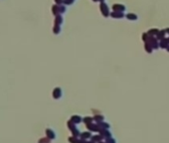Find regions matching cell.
I'll use <instances>...</instances> for the list:
<instances>
[{"label": "cell", "instance_id": "28", "mask_svg": "<svg viewBox=\"0 0 169 143\" xmlns=\"http://www.w3.org/2000/svg\"><path fill=\"white\" fill-rule=\"evenodd\" d=\"M165 31H166V33H167V34H169V28H167V29H165Z\"/></svg>", "mask_w": 169, "mask_h": 143}, {"label": "cell", "instance_id": "2", "mask_svg": "<svg viewBox=\"0 0 169 143\" xmlns=\"http://www.w3.org/2000/svg\"><path fill=\"white\" fill-rule=\"evenodd\" d=\"M86 126H87V128H88L89 131H91V132H95V133H99V132L102 131V129H103V128L98 125V123H97V122H93V123L86 125Z\"/></svg>", "mask_w": 169, "mask_h": 143}, {"label": "cell", "instance_id": "17", "mask_svg": "<svg viewBox=\"0 0 169 143\" xmlns=\"http://www.w3.org/2000/svg\"><path fill=\"white\" fill-rule=\"evenodd\" d=\"M144 49H145V51L148 54L152 53V51H153V48H152V46L150 45L149 42H145L144 43Z\"/></svg>", "mask_w": 169, "mask_h": 143}, {"label": "cell", "instance_id": "16", "mask_svg": "<svg viewBox=\"0 0 169 143\" xmlns=\"http://www.w3.org/2000/svg\"><path fill=\"white\" fill-rule=\"evenodd\" d=\"M166 34H167V33H166L165 30H161V31L158 32V34H157V36H156V38H157L159 41H161V40L165 39V35H166Z\"/></svg>", "mask_w": 169, "mask_h": 143}, {"label": "cell", "instance_id": "11", "mask_svg": "<svg viewBox=\"0 0 169 143\" xmlns=\"http://www.w3.org/2000/svg\"><path fill=\"white\" fill-rule=\"evenodd\" d=\"M91 140H93L94 142H96V143H98V142H100V141L104 140V137H103L99 133H97L96 135H93V136H92Z\"/></svg>", "mask_w": 169, "mask_h": 143}, {"label": "cell", "instance_id": "30", "mask_svg": "<svg viewBox=\"0 0 169 143\" xmlns=\"http://www.w3.org/2000/svg\"><path fill=\"white\" fill-rule=\"evenodd\" d=\"M99 2H105V0H98Z\"/></svg>", "mask_w": 169, "mask_h": 143}, {"label": "cell", "instance_id": "10", "mask_svg": "<svg viewBox=\"0 0 169 143\" xmlns=\"http://www.w3.org/2000/svg\"><path fill=\"white\" fill-rule=\"evenodd\" d=\"M92 136H93V132H91V131H84V132H82L81 133V138L82 139H87V140H89L91 138H92Z\"/></svg>", "mask_w": 169, "mask_h": 143}, {"label": "cell", "instance_id": "6", "mask_svg": "<svg viewBox=\"0 0 169 143\" xmlns=\"http://www.w3.org/2000/svg\"><path fill=\"white\" fill-rule=\"evenodd\" d=\"M110 17L112 18H116V19H121V18H123L125 16V14H123V12H119V11H112V12H110V15H109Z\"/></svg>", "mask_w": 169, "mask_h": 143}, {"label": "cell", "instance_id": "29", "mask_svg": "<svg viewBox=\"0 0 169 143\" xmlns=\"http://www.w3.org/2000/svg\"><path fill=\"white\" fill-rule=\"evenodd\" d=\"M98 143H107V142H106L105 140H103V141H100V142H98Z\"/></svg>", "mask_w": 169, "mask_h": 143}, {"label": "cell", "instance_id": "24", "mask_svg": "<svg viewBox=\"0 0 169 143\" xmlns=\"http://www.w3.org/2000/svg\"><path fill=\"white\" fill-rule=\"evenodd\" d=\"M105 141L107 143H116V140L111 136V137H109V138H107V139H105Z\"/></svg>", "mask_w": 169, "mask_h": 143}, {"label": "cell", "instance_id": "4", "mask_svg": "<svg viewBox=\"0 0 169 143\" xmlns=\"http://www.w3.org/2000/svg\"><path fill=\"white\" fill-rule=\"evenodd\" d=\"M63 96V91L62 89H61V88H55L53 90V98H55V99H60V98H62Z\"/></svg>", "mask_w": 169, "mask_h": 143}, {"label": "cell", "instance_id": "12", "mask_svg": "<svg viewBox=\"0 0 169 143\" xmlns=\"http://www.w3.org/2000/svg\"><path fill=\"white\" fill-rule=\"evenodd\" d=\"M83 122H84L86 125L91 124V123L95 122V120H94V116H85V117H83Z\"/></svg>", "mask_w": 169, "mask_h": 143}, {"label": "cell", "instance_id": "18", "mask_svg": "<svg viewBox=\"0 0 169 143\" xmlns=\"http://www.w3.org/2000/svg\"><path fill=\"white\" fill-rule=\"evenodd\" d=\"M68 141L70 143H80V137H76L72 135L68 138Z\"/></svg>", "mask_w": 169, "mask_h": 143}, {"label": "cell", "instance_id": "15", "mask_svg": "<svg viewBox=\"0 0 169 143\" xmlns=\"http://www.w3.org/2000/svg\"><path fill=\"white\" fill-rule=\"evenodd\" d=\"M159 31H160V30H158V29H156V28H153V29H149V30L147 31V33H148V35L150 36V37H154V36H157Z\"/></svg>", "mask_w": 169, "mask_h": 143}, {"label": "cell", "instance_id": "14", "mask_svg": "<svg viewBox=\"0 0 169 143\" xmlns=\"http://www.w3.org/2000/svg\"><path fill=\"white\" fill-rule=\"evenodd\" d=\"M125 17L127 18L128 20H130V21H136L138 19V16L136 14H134V13H127L125 15Z\"/></svg>", "mask_w": 169, "mask_h": 143}, {"label": "cell", "instance_id": "19", "mask_svg": "<svg viewBox=\"0 0 169 143\" xmlns=\"http://www.w3.org/2000/svg\"><path fill=\"white\" fill-rule=\"evenodd\" d=\"M98 125H99L103 129H109V128H110V124L107 123V122H106V121H102V122H99Z\"/></svg>", "mask_w": 169, "mask_h": 143}, {"label": "cell", "instance_id": "9", "mask_svg": "<svg viewBox=\"0 0 169 143\" xmlns=\"http://www.w3.org/2000/svg\"><path fill=\"white\" fill-rule=\"evenodd\" d=\"M99 134L104 137V140L112 136V134H111V132L109 131V129H102V131L99 132Z\"/></svg>", "mask_w": 169, "mask_h": 143}, {"label": "cell", "instance_id": "5", "mask_svg": "<svg viewBox=\"0 0 169 143\" xmlns=\"http://www.w3.org/2000/svg\"><path fill=\"white\" fill-rule=\"evenodd\" d=\"M112 10L114 11H119V12H125V5L123 4H119V3H116V4H114L112 5Z\"/></svg>", "mask_w": 169, "mask_h": 143}, {"label": "cell", "instance_id": "21", "mask_svg": "<svg viewBox=\"0 0 169 143\" xmlns=\"http://www.w3.org/2000/svg\"><path fill=\"white\" fill-rule=\"evenodd\" d=\"M53 31L55 34H59L61 32V25H55L53 28Z\"/></svg>", "mask_w": 169, "mask_h": 143}, {"label": "cell", "instance_id": "1", "mask_svg": "<svg viewBox=\"0 0 169 143\" xmlns=\"http://www.w3.org/2000/svg\"><path fill=\"white\" fill-rule=\"evenodd\" d=\"M67 126H68L69 130L71 131V133H72V135H73V136H76V137H80V138H81V132H80V130H79V128L77 127V124L73 123L71 120H69V121L67 122Z\"/></svg>", "mask_w": 169, "mask_h": 143}, {"label": "cell", "instance_id": "27", "mask_svg": "<svg viewBox=\"0 0 169 143\" xmlns=\"http://www.w3.org/2000/svg\"><path fill=\"white\" fill-rule=\"evenodd\" d=\"M55 2L57 3V5H61L62 3H64V0H55Z\"/></svg>", "mask_w": 169, "mask_h": 143}, {"label": "cell", "instance_id": "7", "mask_svg": "<svg viewBox=\"0 0 169 143\" xmlns=\"http://www.w3.org/2000/svg\"><path fill=\"white\" fill-rule=\"evenodd\" d=\"M70 120H71L73 123H75V124H80L81 122H83V117L80 115H73L71 116V118H70Z\"/></svg>", "mask_w": 169, "mask_h": 143}, {"label": "cell", "instance_id": "25", "mask_svg": "<svg viewBox=\"0 0 169 143\" xmlns=\"http://www.w3.org/2000/svg\"><path fill=\"white\" fill-rule=\"evenodd\" d=\"M74 2H75V0H64V3L66 5H72Z\"/></svg>", "mask_w": 169, "mask_h": 143}, {"label": "cell", "instance_id": "3", "mask_svg": "<svg viewBox=\"0 0 169 143\" xmlns=\"http://www.w3.org/2000/svg\"><path fill=\"white\" fill-rule=\"evenodd\" d=\"M99 9H100V12H102V14L104 15V17H108V16L110 15L109 8L107 7V5L105 2H100V4H99Z\"/></svg>", "mask_w": 169, "mask_h": 143}, {"label": "cell", "instance_id": "23", "mask_svg": "<svg viewBox=\"0 0 169 143\" xmlns=\"http://www.w3.org/2000/svg\"><path fill=\"white\" fill-rule=\"evenodd\" d=\"M39 143H51V139L48 138V137L46 136V137H44V138L39 139Z\"/></svg>", "mask_w": 169, "mask_h": 143}, {"label": "cell", "instance_id": "8", "mask_svg": "<svg viewBox=\"0 0 169 143\" xmlns=\"http://www.w3.org/2000/svg\"><path fill=\"white\" fill-rule=\"evenodd\" d=\"M46 136L48 138H50L51 140L56 139V133H55V131H54L53 129H51V128H47L46 129Z\"/></svg>", "mask_w": 169, "mask_h": 143}, {"label": "cell", "instance_id": "20", "mask_svg": "<svg viewBox=\"0 0 169 143\" xmlns=\"http://www.w3.org/2000/svg\"><path fill=\"white\" fill-rule=\"evenodd\" d=\"M63 22V17L61 15H57L55 18V25H61Z\"/></svg>", "mask_w": 169, "mask_h": 143}, {"label": "cell", "instance_id": "22", "mask_svg": "<svg viewBox=\"0 0 169 143\" xmlns=\"http://www.w3.org/2000/svg\"><path fill=\"white\" fill-rule=\"evenodd\" d=\"M149 38H150V36L148 35V33L146 32V33H143L142 34V41L145 43V42H148V40H149Z\"/></svg>", "mask_w": 169, "mask_h": 143}, {"label": "cell", "instance_id": "13", "mask_svg": "<svg viewBox=\"0 0 169 143\" xmlns=\"http://www.w3.org/2000/svg\"><path fill=\"white\" fill-rule=\"evenodd\" d=\"M94 120H95V122L99 123L102 121H105V116L103 115V114H96V115L94 116Z\"/></svg>", "mask_w": 169, "mask_h": 143}, {"label": "cell", "instance_id": "26", "mask_svg": "<svg viewBox=\"0 0 169 143\" xmlns=\"http://www.w3.org/2000/svg\"><path fill=\"white\" fill-rule=\"evenodd\" d=\"M59 8H60V13L62 14L64 12H66V6H64V5H60L59 6Z\"/></svg>", "mask_w": 169, "mask_h": 143}, {"label": "cell", "instance_id": "31", "mask_svg": "<svg viewBox=\"0 0 169 143\" xmlns=\"http://www.w3.org/2000/svg\"><path fill=\"white\" fill-rule=\"evenodd\" d=\"M93 1H94V2H97V1H98V0H93Z\"/></svg>", "mask_w": 169, "mask_h": 143}]
</instances>
